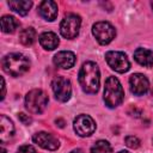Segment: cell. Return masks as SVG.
<instances>
[{"label":"cell","instance_id":"3","mask_svg":"<svg viewBox=\"0 0 153 153\" xmlns=\"http://www.w3.org/2000/svg\"><path fill=\"white\" fill-rule=\"evenodd\" d=\"M124 92L121 82L115 76H109L104 85V102L109 108H116L123 102Z\"/></svg>","mask_w":153,"mask_h":153},{"label":"cell","instance_id":"12","mask_svg":"<svg viewBox=\"0 0 153 153\" xmlns=\"http://www.w3.org/2000/svg\"><path fill=\"white\" fill-rule=\"evenodd\" d=\"M53 62L56 67L59 68H62V69H68V68H72L75 63V55L74 53L72 51H68V50H62V51H59L54 59H53Z\"/></svg>","mask_w":153,"mask_h":153},{"label":"cell","instance_id":"8","mask_svg":"<svg viewBox=\"0 0 153 153\" xmlns=\"http://www.w3.org/2000/svg\"><path fill=\"white\" fill-rule=\"evenodd\" d=\"M51 88L55 98L60 102H67L72 94L71 81L65 76H55L51 81Z\"/></svg>","mask_w":153,"mask_h":153},{"label":"cell","instance_id":"11","mask_svg":"<svg viewBox=\"0 0 153 153\" xmlns=\"http://www.w3.org/2000/svg\"><path fill=\"white\" fill-rule=\"evenodd\" d=\"M32 141L35 143H37L39 147H42L44 149H49V151H55L60 146L59 140L55 136H53L51 134L45 133V131L36 133L32 136Z\"/></svg>","mask_w":153,"mask_h":153},{"label":"cell","instance_id":"29","mask_svg":"<svg viewBox=\"0 0 153 153\" xmlns=\"http://www.w3.org/2000/svg\"><path fill=\"white\" fill-rule=\"evenodd\" d=\"M151 5H152V8H153V1H152V2H151Z\"/></svg>","mask_w":153,"mask_h":153},{"label":"cell","instance_id":"5","mask_svg":"<svg viewBox=\"0 0 153 153\" xmlns=\"http://www.w3.org/2000/svg\"><path fill=\"white\" fill-rule=\"evenodd\" d=\"M81 25V19L74 13H68L63 17L60 24V32L65 38L72 39L78 36Z\"/></svg>","mask_w":153,"mask_h":153},{"label":"cell","instance_id":"7","mask_svg":"<svg viewBox=\"0 0 153 153\" xmlns=\"http://www.w3.org/2000/svg\"><path fill=\"white\" fill-rule=\"evenodd\" d=\"M105 60L109 65V67L111 69H114L115 72L118 73H124L130 68V63L129 60L127 57V55L122 51H108L105 54Z\"/></svg>","mask_w":153,"mask_h":153},{"label":"cell","instance_id":"27","mask_svg":"<svg viewBox=\"0 0 153 153\" xmlns=\"http://www.w3.org/2000/svg\"><path fill=\"white\" fill-rule=\"evenodd\" d=\"M1 153H6V149L5 148H1Z\"/></svg>","mask_w":153,"mask_h":153},{"label":"cell","instance_id":"21","mask_svg":"<svg viewBox=\"0 0 153 153\" xmlns=\"http://www.w3.org/2000/svg\"><path fill=\"white\" fill-rule=\"evenodd\" d=\"M124 141H126V145H127L129 148H137V147L140 146V140H139L136 136H134V135L127 136Z\"/></svg>","mask_w":153,"mask_h":153},{"label":"cell","instance_id":"2","mask_svg":"<svg viewBox=\"0 0 153 153\" xmlns=\"http://www.w3.org/2000/svg\"><path fill=\"white\" fill-rule=\"evenodd\" d=\"M1 65H2V69L12 76H20L24 73H26L30 68L29 59L23 54H18V53L6 55L2 59Z\"/></svg>","mask_w":153,"mask_h":153},{"label":"cell","instance_id":"30","mask_svg":"<svg viewBox=\"0 0 153 153\" xmlns=\"http://www.w3.org/2000/svg\"><path fill=\"white\" fill-rule=\"evenodd\" d=\"M152 93H153V91H152Z\"/></svg>","mask_w":153,"mask_h":153},{"label":"cell","instance_id":"6","mask_svg":"<svg viewBox=\"0 0 153 153\" xmlns=\"http://www.w3.org/2000/svg\"><path fill=\"white\" fill-rule=\"evenodd\" d=\"M92 33L102 45H105L115 38L116 30L108 22H97L92 26Z\"/></svg>","mask_w":153,"mask_h":153},{"label":"cell","instance_id":"20","mask_svg":"<svg viewBox=\"0 0 153 153\" xmlns=\"http://www.w3.org/2000/svg\"><path fill=\"white\" fill-rule=\"evenodd\" d=\"M91 153H112V148L108 141L99 140L91 147Z\"/></svg>","mask_w":153,"mask_h":153},{"label":"cell","instance_id":"1","mask_svg":"<svg viewBox=\"0 0 153 153\" xmlns=\"http://www.w3.org/2000/svg\"><path fill=\"white\" fill-rule=\"evenodd\" d=\"M99 68L94 62H85L79 72V84L86 93H96L99 90Z\"/></svg>","mask_w":153,"mask_h":153},{"label":"cell","instance_id":"15","mask_svg":"<svg viewBox=\"0 0 153 153\" xmlns=\"http://www.w3.org/2000/svg\"><path fill=\"white\" fill-rule=\"evenodd\" d=\"M134 59L135 61L145 67H152L153 66V51L146 48H137L134 51Z\"/></svg>","mask_w":153,"mask_h":153},{"label":"cell","instance_id":"4","mask_svg":"<svg viewBox=\"0 0 153 153\" xmlns=\"http://www.w3.org/2000/svg\"><path fill=\"white\" fill-rule=\"evenodd\" d=\"M48 104V96L39 88L31 90L25 96V106L31 114H42Z\"/></svg>","mask_w":153,"mask_h":153},{"label":"cell","instance_id":"13","mask_svg":"<svg viewBox=\"0 0 153 153\" xmlns=\"http://www.w3.org/2000/svg\"><path fill=\"white\" fill-rule=\"evenodd\" d=\"M38 13L48 22H53L57 17V5L51 0H44L38 6Z\"/></svg>","mask_w":153,"mask_h":153},{"label":"cell","instance_id":"14","mask_svg":"<svg viewBox=\"0 0 153 153\" xmlns=\"http://www.w3.org/2000/svg\"><path fill=\"white\" fill-rule=\"evenodd\" d=\"M14 133V126L10 118H7L5 115L0 116V141L1 143H5L10 141V139L13 136Z\"/></svg>","mask_w":153,"mask_h":153},{"label":"cell","instance_id":"28","mask_svg":"<svg viewBox=\"0 0 153 153\" xmlns=\"http://www.w3.org/2000/svg\"><path fill=\"white\" fill-rule=\"evenodd\" d=\"M118 153H129V152H127V151H121V152H118Z\"/></svg>","mask_w":153,"mask_h":153},{"label":"cell","instance_id":"22","mask_svg":"<svg viewBox=\"0 0 153 153\" xmlns=\"http://www.w3.org/2000/svg\"><path fill=\"white\" fill-rule=\"evenodd\" d=\"M17 153H36V149L31 145H23L18 148Z\"/></svg>","mask_w":153,"mask_h":153},{"label":"cell","instance_id":"18","mask_svg":"<svg viewBox=\"0 0 153 153\" xmlns=\"http://www.w3.org/2000/svg\"><path fill=\"white\" fill-rule=\"evenodd\" d=\"M19 26V22L12 16H4L1 18V30L5 33L14 32Z\"/></svg>","mask_w":153,"mask_h":153},{"label":"cell","instance_id":"9","mask_svg":"<svg viewBox=\"0 0 153 153\" xmlns=\"http://www.w3.org/2000/svg\"><path fill=\"white\" fill-rule=\"evenodd\" d=\"M73 127H74L75 133L81 137L90 136L96 130V123H94L93 118L88 115H79L74 120Z\"/></svg>","mask_w":153,"mask_h":153},{"label":"cell","instance_id":"24","mask_svg":"<svg viewBox=\"0 0 153 153\" xmlns=\"http://www.w3.org/2000/svg\"><path fill=\"white\" fill-rule=\"evenodd\" d=\"M1 82H2V94H1V99L5 98V92H6V87H5V80L4 78H1Z\"/></svg>","mask_w":153,"mask_h":153},{"label":"cell","instance_id":"23","mask_svg":"<svg viewBox=\"0 0 153 153\" xmlns=\"http://www.w3.org/2000/svg\"><path fill=\"white\" fill-rule=\"evenodd\" d=\"M18 118H19V121L23 123V124H30L31 123V117L29 116V115H26V114H24V112H20V114H18Z\"/></svg>","mask_w":153,"mask_h":153},{"label":"cell","instance_id":"16","mask_svg":"<svg viewBox=\"0 0 153 153\" xmlns=\"http://www.w3.org/2000/svg\"><path fill=\"white\" fill-rule=\"evenodd\" d=\"M39 44L45 50H54L59 45V37L54 32H43L39 36Z\"/></svg>","mask_w":153,"mask_h":153},{"label":"cell","instance_id":"19","mask_svg":"<svg viewBox=\"0 0 153 153\" xmlns=\"http://www.w3.org/2000/svg\"><path fill=\"white\" fill-rule=\"evenodd\" d=\"M35 39H36V31L33 27H26V29L22 30L19 33V41L23 45L29 47V45L33 44Z\"/></svg>","mask_w":153,"mask_h":153},{"label":"cell","instance_id":"17","mask_svg":"<svg viewBox=\"0 0 153 153\" xmlns=\"http://www.w3.org/2000/svg\"><path fill=\"white\" fill-rule=\"evenodd\" d=\"M7 4H8V6L14 12H17L20 16L27 14V12L30 11V8L32 6V2L31 1H27V0H11Z\"/></svg>","mask_w":153,"mask_h":153},{"label":"cell","instance_id":"26","mask_svg":"<svg viewBox=\"0 0 153 153\" xmlns=\"http://www.w3.org/2000/svg\"><path fill=\"white\" fill-rule=\"evenodd\" d=\"M69 153H84V152H82V151H81L80 148H75V149H73V151H71Z\"/></svg>","mask_w":153,"mask_h":153},{"label":"cell","instance_id":"25","mask_svg":"<svg viewBox=\"0 0 153 153\" xmlns=\"http://www.w3.org/2000/svg\"><path fill=\"white\" fill-rule=\"evenodd\" d=\"M55 122H56V124L59 123V127H61V128H63V127H65V121H63V120L59 118V120H56Z\"/></svg>","mask_w":153,"mask_h":153},{"label":"cell","instance_id":"10","mask_svg":"<svg viewBox=\"0 0 153 153\" xmlns=\"http://www.w3.org/2000/svg\"><path fill=\"white\" fill-rule=\"evenodd\" d=\"M129 86L135 96H143L149 88V81L143 74L135 73L129 78Z\"/></svg>","mask_w":153,"mask_h":153}]
</instances>
